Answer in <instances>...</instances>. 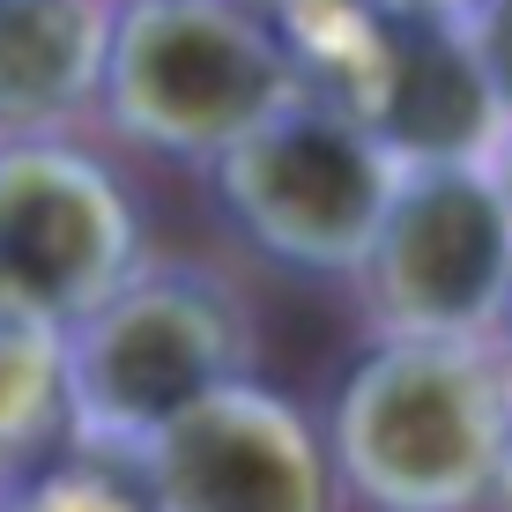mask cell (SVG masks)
Listing matches in <instances>:
<instances>
[{"label":"cell","instance_id":"cell-5","mask_svg":"<svg viewBox=\"0 0 512 512\" xmlns=\"http://www.w3.org/2000/svg\"><path fill=\"white\" fill-rule=\"evenodd\" d=\"M112 231L82 179L52 164H30L23 179L0 186V275L23 297H75L104 268Z\"/></svg>","mask_w":512,"mask_h":512},{"label":"cell","instance_id":"cell-1","mask_svg":"<svg viewBox=\"0 0 512 512\" xmlns=\"http://www.w3.org/2000/svg\"><path fill=\"white\" fill-rule=\"evenodd\" d=\"M498 453V401L453 357H401L357 394V461L401 505H461Z\"/></svg>","mask_w":512,"mask_h":512},{"label":"cell","instance_id":"cell-2","mask_svg":"<svg viewBox=\"0 0 512 512\" xmlns=\"http://www.w3.org/2000/svg\"><path fill=\"white\" fill-rule=\"evenodd\" d=\"M275 90V60L253 30H238L231 15L208 8H164L134 30L127 52V97L149 127L179 134V141H208L231 134L268 104Z\"/></svg>","mask_w":512,"mask_h":512},{"label":"cell","instance_id":"cell-7","mask_svg":"<svg viewBox=\"0 0 512 512\" xmlns=\"http://www.w3.org/2000/svg\"><path fill=\"white\" fill-rule=\"evenodd\" d=\"M171 498L186 512H312V483L260 423H193L171 461Z\"/></svg>","mask_w":512,"mask_h":512},{"label":"cell","instance_id":"cell-6","mask_svg":"<svg viewBox=\"0 0 512 512\" xmlns=\"http://www.w3.org/2000/svg\"><path fill=\"white\" fill-rule=\"evenodd\" d=\"M386 127L423 156H461L490 127V75L446 30H409L386 75Z\"/></svg>","mask_w":512,"mask_h":512},{"label":"cell","instance_id":"cell-11","mask_svg":"<svg viewBox=\"0 0 512 512\" xmlns=\"http://www.w3.org/2000/svg\"><path fill=\"white\" fill-rule=\"evenodd\" d=\"M505 186H512V179H505Z\"/></svg>","mask_w":512,"mask_h":512},{"label":"cell","instance_id":"cell-10","mask_svg":"<svg viewBox=\"0 0 512 512\" xmlns=\"http://www.w3.org/2000/svg\"><path fill=\"white\" fill-rule=\"evenodd\" d=\"M483 75H490V90H505L512 97V0H498L490 8V23H483Z\"/></svg>","mask_w":512,"mask_h":512},{"label":"cell","instance_id":"cell-3","mask_svg":"<svg viewBox=\"0 0 512 512\" xmlns=\"http://www.w3.org/2000/svg\"><path fill=\"white\" fill-rule=\"evenodd\" d=\"M512 268V231L498 193L468 179H431L409 193L386 231V290L394 305L423 327H461L505 290Z\"/></svg>","mask_w":512,"mask_h":512},{"label":"cell","instance_id":"cell-4","mask_svg":"<svg viewBox=\"0 0 512 512\" xmlns=\"http://www.w3.org/2000/svg\"><path fill=\"white\" fill-rule=\"evenodd\" d=\"M245 208L253 223L312 260L357 253L379 223V171L372 156L334 127H290L245 156Z\"/></svg>","mask_w":512,"mask_h":512},{"label":"cell","instance_id":"cell-8","mask_svg":"<svg viewBox=\"0 0 512 512\" xmlns=\"http://www.w3.org/2000/svg\"><path fill=\"white\" fill-rule=\"evenodd\" d=\"M97 386L119 416H186L208 386V334L186 305H134L104 334Z\"/></svg>","mask_w":512,"mask_h":512},{"label":"cell","instance_id":"cell-9","mask_svg":"<svg viewBox=\"0 0 512 512\" xmlns=\"http://www.w3.org/2000/svg\"><path fill=\"white\" fill-rule=\"evenodd\" d=\"M90 52L75 0H0V104L67 97Z\"/></svg>","mask_w":512,"mask_h":512}]
</instances>
